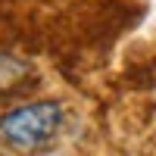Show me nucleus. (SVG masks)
<instances>
[{"instance_id":"f257e3e1","label":"nucleus","mask_w":156,"mask_h":156,"mask_svg":"<svg viewBox=\"0 0 156 156\" xmlns=\"http://www.w3.org/2000/svg\"><path fill=\"white\" fill-rule=\"evenodd\" d=\"M59 128H62V106L53 100L22 103V106L0 115V134L12 147H22V150L50 144Z\"/></svg>"},{"instance_id":"f03ea898","label":"nucleus","mask_w":156,"mask_h":156,"mask_svg":"<svg viewBox=\"0 0 156 156\" xmlns=\"http://www.w3.org/2000/svg\"><path fill=\"white\" fill-rule=\"evenodd\" d=\"M31 81H34L31 62L12 53H0V97H19Z\"/></svg>"}]
</instances>
